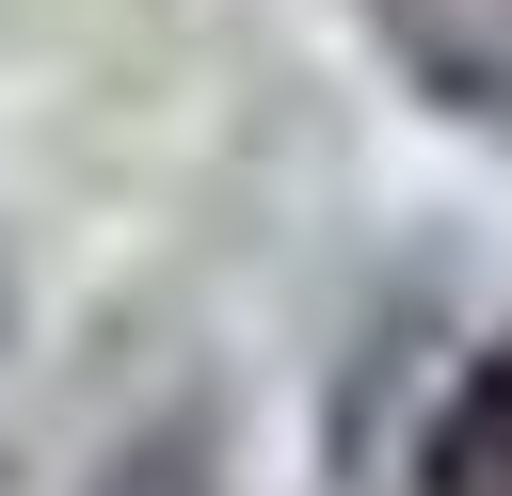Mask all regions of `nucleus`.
Returning <instances> with one entry per match:
<instances>
[{
    "mask_svg": "<svg viewBox=\"0 0 512 496\" xmlns=\"http://www.w3.org/2000/svg\"><path fill=\"white\" fill-rule=\"evenodd\" d=\"M0 336H16V272H0Z\"/></svg>",
    "mask_w": 512,
    "mask_h": 496,
    "instance_id": "nucleus-4",
    "label": "nucleus"
},
{
    "mask_svg": "<svg viewBox=\"0 0 512 496\" xmlns=\"http://www.w3.org/2000/svg\"><path fill=\"white\" fill-rule=\"evenodd\" d=\"M80 496H224V416H208V400L144 416V432H128V448H112Z\"/></svg>",
    "mask_w": 512,
    "mask_h": 496,
    "instance_id": "nucleus-3",
    "label": "nucleus"
},
{
    "mask_svg": "<svg viewBox=\"0 0 512 496\" xmlns=\"http://www.w3.org/2000/svg\"><path fill=\"white\" fill-rule=\"evenodd\" d=\"M384 48L416 64V96L480 144H512V0H368Z\"/></svg>",
    "mask_w": 512,
    "mask_h": 496,
    "instance_id": "nucleus-1",
    "label": "nucleus"
},
{
    "mask_svg": "<svg viewBox=\"0 0 512 496\" xmlns=\"http://www.w3.org/2000/svg\"><path fill=\"white\" fill-rule=\"evenodd\" d=\"M416 496H512V320L448 368V400L416 432Z\"/></svg>",
    "mask_w": 512,
    "mask_h": 496,
    "instance_id": "nucleus-2",
    "label": "nucleus"
}]
</instances>
